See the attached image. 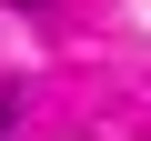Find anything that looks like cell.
I'll return each mask as SVG.
<instances>
[{
    "mask_svg": "<svg viewBox=\"0 0 151 141\" xmlns=\"http://www.w3.org/2000/svg\"><path fill=\"white\" fill-rule=\"evenodd\" d=\"M10 121H20V81H0V141H10Z\"/></svg>",
    "mask_w": 151,
    "mask_h": 141,
    "instance_id": "cell-1",
    "label": "cell"
}]
</instances>
